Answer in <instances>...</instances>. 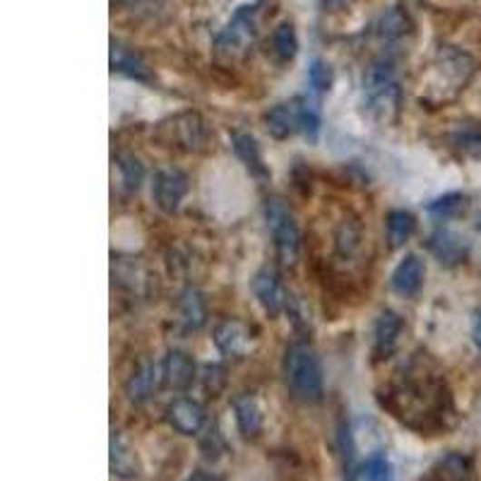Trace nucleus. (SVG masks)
<instances>
[{"mask_svg": "<svg viewBox=\"0 0 481 481\" xmlns=\"http://www.w3.org/2000/svg\"><path fill=\"white\" fill-rule=\"evenodd\" d=\"M234 414H236V424H239V431L246 436V438H253L258 436L262 428V414L260 407L255 402V398L250 395H243L234 402Z\"/></svg>", "mask_w": 481, "mask_h": 481, "instance_id": "obj_22", "label": "nucleus"}, {"mask_svg": "<svg viewBox=\"0 0 481 481\" xmlns=\"http://www.w3.org/2000/svg\"><path fill=\"white\" fill-rule=\"evenodd\" d=\"M262 121H265V128H268L270 135L277 140L291 138L296 133L316 138L318 128H320V116L306 99L277 103L262 116Z\"/></svg>", "mask_w": 481, "mask_h": 481, "instance_id": "obj_3", "label": "nucleus"}, {"mask_svg": "<svg viewBox=\"0 0 481 481\" xmlns=\"http://www.w3.org/2000/svg\"><path fill=\"white\" fill-rule=\"evenodd\" d=\"M409 17H407L399 7H390L388 13L380 15L378 25H376V29H378V36L380 39H385V42H395V39H399V36H405L407 32H409Z\"/></svg>", "mask_w": 481, "mask_h": 481, "instance_id": "obj_24", "label": "nucleus"}, {"mask_svg": "<svg viewBox=\"0 0 481 481\" xmlns=\"http://www.w3.org/2000/svg\"><path fill=\"white\" fill-rule=\"evenodd\" d=\"M111 469H113V475L123 476V479H131V476L138 475L135 453H133L128 440L121 433H113V438H111Z\"/></svg>", "mask_w": 481, "mask_h": 481, "instance_id": "obj_21", "label": "nucleus"}, {"mask_svg": "<svg viewBox=\"0 0 481 481\" xmlns=\"http://www.w3.org/2000/svg\"><path fill=\"white\" fill-rule=\"evenodd\" d=\"M162 380V371L152 358H142L138 368L133 371V376L125 383V395L131 402H147V399L157 392V385Z\"/></svg>", "mask_w": 481, "mask_h": 481, "instance_id": "obj_14", "label": "nucleus"}, {"mask_svg": "<svg viewBox=\"0 0 481 481\" xmlns=\"http://www.w3.org/2000/svg\"><path fill=\"white\" fill-rule=\"evenodd\" d=\"M476 70V61L460 48H440L436 58L428 63V70L421 75L419 96L428 103L453 102Z\"/></svg>", "mask_w": 481, "mask_h": 481, "instance_id": "obj_1", "label": "nucleus"}, {"mask_svg": "<svg viewBox=\"0 0 481 481\" xmlns=\"http://www.w3.org/2000/svg\"><path fill=\"white\" fill-rule=\"evenodd\" d=\"M111 68L116 70V73H123V75L133 77V80H140V83H150V68L140 61L138 55L128 51L121 44H113L111 46Z\"/></svg>", "mask_w": 481, "mask_h": 481, "instance_id": "obj_19", "label": "nucleus"}, {"mask_svg": "<svg viewBox=\"0 0 481 481\" xmlns=\"http://www.w3.org/2000/svg\"><path fill=\"white\" fill-rule=\"evenodd\" d=\"M123 3H133V0H123Z\"/></svg>", "mask_w": 481, "mask_h": 481, "instance_id": "obj_33", "label": "nucleus"}, {"mask_svg": "<svg viewBox=\"0 0 481 481\" xmlns=\"http://www.w3.org/2000/svg\"><path fill=\"white\" fill-rule=\"evenodd\" d=\"M255 25L253 13L248 7H240L239 13L231 17L229 27L217 36V51L224 55H239L248 48V44L253 42Z\"/></svg>", "mask_w": 481, "mask_h": 481, "instance_id": "obj_7", "label": "nucleus"}, {"mask_svg": "<svg viewBox=\"0 0 481 481\" xmlns=\"http://www.w3.org/2000/svg\"><path fill=\"white\" fill-rule=\"evenodd\" d=\"M265 220H268V227L272 231V239H275L277 248V258L284 262V265H294L296 258H299V229H296V221L291 217L284 202L280 200H268L265 205Z\"/></svg>", "mask_w": 481, "mask_h": 481, "instance_id": "obj_5", "label": "nucleus"}, {"mask_svg": "<svg viewBox=\"0 0 481 481\" xmlns=\"http://www.w3.org/2000/svg\"><path fill=\"white\" fill-rule=\"evenodd\" d=\"M176 320L181 323V328L188 332L200 330L207 320V303L202 299L198 289H186L181 291L179 301H176Z\"/></svg>", "mask_w": 481, "mask_h": 481, "instance_id": "obj_15", "label": "nucleus"}, {"mask_svg": "<svg viewBox=\"0 0 481 481\" xmlns=\"http://www.w3.org/2000/svg\"><path fill=\"white\" fill-rule=\"evenodd\" d=\"M162 380L172 390H188L195 380V364L186 351L172 349L162 364Z\"/></svg>", "mask_w": 481, "mask_h": 481, "instance_id": "obj_12", "label": "nucleus"}, {"mask_svg": "<svg viewBox=\"0 0 481 481\" xmlns=\"http://www.w3.org/2000/svg\"><path fill=\"white\" fill-rule=\"evenodd\" d=\"M116 162H118V172L123 176L125 188H128V191H138L144 176L142 164H140L133 154H118Z\"/></svg>", "mask_w": 481, "mask_h": 481, "instance_id": "obj_25", "label": "nucleus"}, {"mask_svg": "<svg viewBox=\"0 0 481 481\" xmlns=\"http://www.w3.org/2000/svg\"><path fill=\"white\" fill-rule=\"evenodd\" d=\"M309 83L316 92H328L332 87V70L328 63L323 61H313L309 68Z\"/></svg>", "mask_w": 481, "mask_h": 481, "instance_id": "obj_28", "label": "nucleus"}, {"mask_svg": "<svg viewBox=\"0 0 481 481\" xmlns=\"http://www.w3.org/2000/svg\"><path fill=\"white\" fill-rule=\"evenodd\" d=\"M284 378L296 399L318 405L323 399V368L309 342H294L284 354Z\"/></svg>", "mask_w": 481, "mask_h": 481, "instance_id": "obj_2", "label": "nucleus"}, {"mask_svg": "<svg viewBox=\"0 0 481 481\" xmlns=\"http://www.w3.org/2000/svg\"><path fill=\"white\" fill-rule=\"evenodd\" d=\"M166 419L183 436H195L205 427V407L191 398H179L166 407Z\"/></svg>", "mask_w": 481, "mask_h": 481, "instance_id": "obj_10", "label": "nucleus"}, {"mask_svg": "<svg viewBox=\"0 0 481 481\" xmlns=\"http://www.w3.org/2000/svg\"><path fill=\"white\" fill-rule=\"evenodd\" d=\"M173 142L186 150H200L205 142V125L195 113H183L173 121Z\"/></svg>", "mask_w": 481, "mask_h": 481, "instance_id": "obj_18", "label": "nucleus"}, {"mask_svg": "<svg viewBox=\"0 0 481 481\" xmlns=\"http://www.w3.org/2000/svg\"><path fill=\"white\" fill-rule=\"evenodd\" d=\"M250 289H253L258 303H260L262 309H265V313H270V316H280V313L289 306L287 289L282 287L275 270L262 268L260 272H255Z\"/></svg>", "mask_w": 481, "mask_h": 481, "instance_id": "obj_8", "label": "nucleus"}, {"mask_svg": "<svg viewBox=\"0 0 481 481\" xmlns=\"http://www.w3.org/2000/svg\"><path fill=\"white\" fill-rule=\"evenodd\" d=\"M214 344L224 357L243 358L253 349V332L248 330V325H243L240 320L227 318L214 328Z\"/></svg>", "mask_w": 481, "mask_h": 481, "instance_id": "obj_9", "label": "nucleus"}, {"mask_svg": "<svg viewBox=\"0 0 481 481\" xmlns=\"http://www.w3.org/2000/svg\"><path fill=\"white\" fill-rule=\"evenodd\" d=\"M424 277H427V265L421 260L419 255H405V260L399 262L395 272L390 277L392 289L398 291L399 296H417L419 294L421 284H424Z\"/></svg>", "mask_w": 481, "mask_h": 481, "instance_id": "obj_11", "label": "nucleus"}, {"mask_svg": "<svg viewBox=\"0 0 481 481\" xmlns=\"http://www.w3.org/2000/svg\"><path fill=\"white\" fill-rule=\"evenodd\" d=\"M414 229H417V220L412 212L407 210H392L385 217V234H388V243L390 248H402L407 240L412 239Z\"/></svg>", "mask_w": 481, "mask_h": 481, "instance_id": "obj_20", "label": "nucleus"}, {"mask_svg": "<svg viewBox=\"0 0 481 481\" xmlns=\"http://www.w3.org/2000/svg\"><path fill=\"white\" fill-rule=\"evenodd\" d=\"M188 192V176L181 169H162L154 176L152 195L162 212H176Z\"/></svg>", "mask_w": 481, "mask_h": 481, "instance_id": "obj_6", "label": "nucleus"}, {"mask_svg": "<svg viewBox=\"0 0 481 481\" xmlns=\"http://www.w3.org/2000/svg\"><path fill=\"white\" fill-rule=\"evenodd\" d=\"M366 481H395V469L383 453L371 455L364 465Z\"/></svg>", "mask_w": 481, "mask_h": 481, "instance_id": "obj_27", "label": "nucleus"}, {"mask_svg": "<svg viewBox=\"0 0 481 481\" xmlns=\"http://www.w3.org/2000/svg\"><path fill=\"white\" fill-rule=\"evenodd\" d=\"M399 332H402V318L395 310H383L373 328V357L383 361L392 357V351L398 347Z\"/></svg>", "mask_w": 481, "mask_h": 481, "instance_id": "obj_13", "label": "nucleus"}, {"mask_svg": "<svg viewBox=\"0 0 481 481\" xmlns=\"http://www.w3.org/2000/svg\"><path fill=\"white\" fill-rule=\"evenodd\" d=\"M436 475L440 481H465L469 475V465L460 455H447L436 469Z\"/></svg>", "mask_w": 481, "mask_h": 481, "instance_id": "obj_26", "label": "nucleus"}, {"mask_svg": "<svg viewBox=\"0 0 481 481\" xmlns=\"http://www.w3.org/2000/svg\"><path fill=\"white\" fill-rule=\"evenodd\" d=\"M472 339H475L476 349L481 354V310H476L475 318H472Z\"/></svg>", "mask_w": 481, "mask_h": 481, "instance_id": "obj_31", "label": "nucleus"}, {"mask_svg": "<svg viewBox=\"0 0 481 481\" xmlns=\"http://www.w3.org/2000/svg\"><path fill=\"white\" fill-rule=\"evenodd\" d=\"M188 481H220L214 475H207V472H195Z\"/></svg>", "mask_w": 481, "mask_h": 481, "instance_id": "obj_32", "label": "nucleus"}, {"mask_svg": "<svg viewBox=\"0 0 481 481\" xmlns=\"http://www.w3.org/2000/svg\"><path fill=\"white\" fill-rule=\"evenodd\" d=\"M465 207V195L460 192H450V195H443V198L433 200L428 205V212L438 214V217H450V214H457Z\"/></svg>", "mask_w": 481, "mask_h": 481, "instance_id": "obj_29", "label": "nucleus"}, {"mask_svg": "<svg viewBox=\"0 0 481 481\" xmlns=\"http://www.w3.org/2000/svg\"><path fill=\"white\" fill-rule=\"evenodd\" d=\"M431 253L438 258L443 265H457V262L465 260L467 255V243L460 239L457 234H453L450 229H438L436 234L431 236Z\"/></svg>", "mask_w": 481, "mask_h": 481, "instance_id": "obj_16", "label": "nucleus"}, {"mask_svg": "<svg viewBox=\"0 0 481 481\" xmlns=\"http://www.w3.org/2000/svg\"><path fill=\"white\" fill-rule=\"evenodd\" d=\"M231 144H234L236 157L246 164V169L258 179H265L268 176V166L262 162L260 147L255 142L253 135H248V133H234L231 135Z\"/></svg>", "mask_w": 481, "mask_h": 481, "instance_id": "obj_17", "label": "nucleus"}, {"mask_svg": "<svg viewBox=\"0 0 481 481\" xmlns=\"http://www.w3.org/2000/svg\"><path fill=\"white\" fill-rule=\"evenodd\" d=\"M202 380H205V388L207 390H212L214 395V380H220V383H224V368L217 364L212 366H205V376H202Z\"/></svg>", "mask_w": 481, "mask_h": 481, "instance_id": "obj_30", "label": "nucleus"}, {"mask_svg": "<svg viewBox=\"0 0 481 481\" xmlns=\"http://www.w3.org/2000/svg\"><path fill=\"white\" fill-rule=\"evenodd\" d=\"M270 46H272V54L280 63L294 61V55L299 54V39H296V29L291 22H280L272 32V39H270Z\"/></svg>", "mask_w": 481, "mask_h": 481, "instance_id": "obj_23", "label": "nucleus"}, {"mask_svg": "<svg viewBox=\"0 0 481 481\" xmlns=\"http://www.w3.org/2000/svg\"><path fill=\"white\" fill-rule=\"evenodd\" d=\"M364 96L368 109L380 118L390 121L399 109V87L395 80V68L388 61L371 63L364 75Z\"/></svg>", "mask_w": 481, "mask_h": 481, "instance_id": "obj_4", "label": "nucleus"}]
</instances>
